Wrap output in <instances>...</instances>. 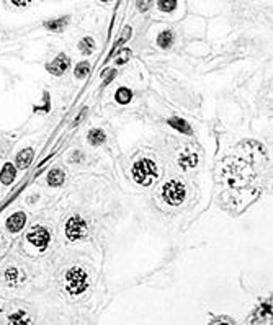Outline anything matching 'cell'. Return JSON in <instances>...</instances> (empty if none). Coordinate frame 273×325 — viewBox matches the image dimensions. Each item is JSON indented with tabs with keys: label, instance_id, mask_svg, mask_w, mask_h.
Here are the masks:
<instances>
[{
	"label": "cell",
	"instance_id": "obj_4",
	"mask_svg": "<svg viewBox=\"0 0 273 325\" xmlns=\"http://www.w3.org/2000/svg\"><path fill=\"white\" fill-rule=\"evenodd\" d=\"M64 232H65V237H67L70 242H77V240L85 239L87 234H88L87 221L84 219L82 216H79V214L69 217L67 222H65Z\"/></svg>",
	"mask_w": 273,
	"mask_h": 325
},
{
	"label": "cell",
	"instance_id": "obj_17",
	"mask_svg": "<svg viewBox=\"0 0 273 325\" xmlns=\"http://www.w3.org/2000/svg\"><path fill=\"white\" fill-rule=\"evenodd\" d=\"M178 7V0H157V8L164 13L175 12Z\"/></svg>",
	"mask_w": 273,
	"mask_h": 325
},
{
	"label": "cell",
	"instance_id": "obj_22",
	"mask_svg": "<svg viewBox=\"0 0 273 325\" xmlns=\"http://www.w3.org/2000/svg\"><path fill=\"white\" fill-rule=\"evenodd\" d=\"M103 76H106V77H105V80H103V83H102V87L105 88V87L108 85V83H110V82L113 80V78H115V76H116V69H110V71L105 72V74H103Z\"/></svg>",
	"mask_w": 273,
	"mask_h": 325
},
{
	"label": "cell",
	"instance_id": "obj_1",
	"mask_svg": "<svg viewBox=\"0 0 273 325\" xmlns=\"http://www.w3.org/2000/svg\"><path fill=\"white\" fill-rule=\"evenodd\" d=\"M131 175H133L134 182L141 187H150L159 178L157 164L152 159L143 157V159L134 162L133 169H131Z\"/></svg>",
	"mask_w": 273,
	"mask_h": 325
},
{
	"label": "cell",
	"instance_id": "obj_7",
	"mask_svg": "<svg viewBox=\"0 0 273 325\" xmlns=\"http://www.w3.org/2000/svg\"><path fill=\"white\" fill-rule=\"evenodd\" d=\"M26 224V214L23 211H17L7 219V229L10 234H18Z\"/></svg>",
	"mask_w": 273,
	"mask_h": 325
},
{
	"label": "cell",
	"instance_id": "obj_9",
	"mask_svg": "<svg viewBox=\"0 0 273 325\" xmlns=\"http://www.w3.org/2000/svg\"><path fill=\"white\" fill-rule=\"evenodd\" d=\"M15 178H17V167L10 164V162H7V164L2 167V172H0V182L8 187V185L15 182Z\"/></svg>",
	"mask_w": 273,
	"mask_h": 325
},
{
	"label": "cell",
	"instance_id": "obj_23",
	"mask_svg": "<svg viewBox=\"0 0 273 325\" xmlns=\"http://www.w3.org/2000/svg\"><path fill=\"white\" fill-rule=\"evenodd\" d=\"M87 113H88V108H84V110L81 111V113H79V115H77V118H75V119H74V123H72V126H74V128H77V126H79V124H81V123L84 121V118H85V115H87Z\"/></svg>",
	"mask_w": 273,
	"mask_h": 325
},
{
	"label": "cell",
	"instance_id": "obj_13",
	"mask_svg": "<svg viewBox=\"0 0 273 325\" xmlns=\"http://www.w3.org/2000/svg\"><path fill=\"white\" fill-rule=\"evenodd\" d=\"M173 41H175V36H173V31L172 30H164L161 33L157 35V46L161 49H170Z\"/></svg>",
	"mask_w": 273,
	"mask_h": 325
},
{
	"label": "cell",
	"instance_id": "obj_2",
	"mask_svg": "<svg viewBox=\"0 0 273 325\" xmlns=\"http://www.w3.org/2000/svg\"><path fill=\"white\" fill-rule=\"evenodd\" d=\"M88 285V275L82 267H72L69 268L64 278V287L70 296H81L87 291Z\"/></svg>",
	"mask_w": 273,
	"mask_h": 325
},
{
	"label": "cell",
	"instance_id": "obj_24",
	"mask_svg": "<svg viewBox=\"0 0 273 325\" xmlns=\"http://www.w3.org/2000/svg\"><path fill=\"white\" fill-rule=\"evenodd\" d=\"M149 5H150L149 0H138V8H139V12H147Z\"/></svg>",
	"mask_w": 273,
	"mask_h": 325
},
{
	"label": "cell",
	"instance_id": "obj_19",
	"mask_svg": "<svg viewBox=\"0 0 273 325\" xmlns=\"http://www.w3.org/2000/svg\"><path fill=\"white\" fill-rule=\"evenodd\" d=\"M90 74V64L87 61H81L77 66L74 67V76L75 78H85Z\"/></svg>",
	"mask_w": 273,
	"mask_h": 325
},
{
	"label": "cell",
	"instance_id": "obj_27",
	"mask_svg": "<svg viewBox=\"0 0 273 325\" xmlns=\"http://www.w3.org/2000/svg\"><path fill=\"white\" fill-rule=\"evenodd\" d=\"M102 2H110V0H102Z\"/></svg>",
	"mask_w": 273,
	"mask_h": 325
},
{
	"label": "cell",
	"instance_id": "obj_11",
	"mask_svg": "<svg viewBox=\"0 0 273 325\" xmlns=\"http://www.w3.org/2000/svg\"><path fill=\"white\" fill-rule=\"evenodd\" d=\"M167 123H168V126L173 128V129H175V131H178V133L187 134V136L193 134L191 126H190V124H188V121H185L183 118H168Z\"/></svg>",
	"mask_w": 273,
	"mask_h": 325
},
{
	"label": "cell",
	"instance_id": "obj_14",
	"mask_svg": "<svg viewBox=\"0 0 273 325\" xmlns=\"http://www.w3.org/2000/svg\"><path fill=\"white\" fill-rule=\"evenodd\" d=\"M87 139H88V142H90L92 146L97 147V146H102V144L106 141V134H105V131H103V129L93 128V129H90V131H88Z\"/></svg>",
	"mask_w": 273,
	"mask_h": 325
},
{
	"label": "cell",
	"instance_id": "obj_10",
	"mask_svg": "<svg viewBox=\"0 0 273 325\" xmlns=\"http://www.w3.org/2000/svg\"><path fill=\"white\" fill-rule=\"evenodd\" d=\"M69 15L65 17H61V18H54V20H49V21H44V28L49 31H53V33H61V31H64L65 28L69 25Z\"/></svg>",
	"mask_w": 273,
	"mask_h": 325
},
{
	"label": "cell",
	"instance_id": "obj_26",
	"mask_svg": "<svg viewBox=\"0 0 273 325\" xmlns=\"http://www.w3.org/2000/svg\"><path fill=\"white\" fill-rule=\"evenodd\" d=\"M81 162L82 160V152H75V154H72V162Z\"/></svg>",
	"mask_w": 273,
	"mask_h": 325
},
{
	"label": "cell",
	"instance_id": "obj_18",
	"mask_svg": "<svg viewBox=\"0 0 273 325\" xmlns=\"http://www.w3.org/2000/svg\"><path fill=\"white\" fill-rule=\"evenodd\" d=\"M21 275H23V271L18 270L17 267H10V268H7L5 270V280L8 283H12V285H17L18 281L23 280Z\"/></svg>",
	"mask_w": 273,
	"mask_h": 325
},
{
	"label": "cell",
	"instance_id": "obj_6",
	"mask_svg": "<svg viewBox=\"0 0 273 325\" xmlns=\"http://www.w3.org/2000/svg\"><path fill=\"white\" fill-rule=\"evenodd\" d=\"M69 67H70L69 56L64 54V53H61V54L56 56V57L48 64V66H46V71H48L51 76L61 77V76H64V74L69 71Z\"/></svg>",
	"mask_w": 273,
	"mask_h": 325
},
{
	"label": "cell",
	"instance_id": "obj_16",
	"mask_svg": "<svg viewBox=\"0 0 273 325\" xmlns=\"http://www.w3.org/2000/svg\"><path fill=\"white\" fill-rule=\"evenodd\" d=\"M79 51H81L82 54H92L93 51H95V39L92 38V36H85V38L81 39V43H79Z\"/></svg>",
	"mask_w": 273,
	"mask_h": 325
},
{
	"label": "cell",
	"instance_id": "obj_25",
	"mask_svg": "<svg viewBox=\"0 0 273 325\" xmlns=\"http://www.w3.org/2000/svg\"><path fill=\"white\" fill-rule=\"evenodd\" d=\"M10 3L15 7H26L31 3V0H10Z\"/></svg>",
	"mask_w": 273,
	"mask_h": 325
},
{
	"label": "cell",
	"instance_id": "obj_15",
	"mask_svg": "<svg viewBox=\"0 0 273 325\" xmlns=\"http://www.w3.org/2000/svg\"><path fill=\"white\" fill-rule=\"evenodd\" d=\"M131 100H133V92H131V88L120 87L118 90L115 92V101L118 105H128Z\"/></svg>",
	"mask_w": 273,
	"mask_h": 325
},
{
	"label": "cell",
	"instance_id": "obj_20",
	"mask_svg": "<svg viewBox=\"0 0 273 325\" xmlns=\"http://www.w3.org/2000/svg\"><path fill=\"white\" fill-rule=\"evenodd\" d=\"M131 33H133V28H131V26H126V28H125V31H123V35L120 36L118 43H116V44H115V46H113V48H111V53H113V51H115L116 48H118V46H121V44H123V43H126V41H128V39L131 38ZM110 57H111V54L108 56V59H110Z\"/></svg>",
	"mask_w": 273,
	"mask_h": 325
},
{
	"label": "cell",
	"instance_id": "obj_21",
	"mask_svg": "<svg viewBox=\"0 0 273 325\" xmlns=\"http://www.w3.org/2000/svg\"><path fill=\"white\" fill-rule=\"evenodd\" d=\"M120 53H121V57H118L115 61L116 66H123V64L128 62L131 57V49H123V51H120Z\"/></svg>",
	"mask_w": 273,
	"mask_h": 325
},
{
	"label": "cell",
	"instance_id": "obj_5",
	"mask_svg": "<svg viewBox=\"0 0 273 325\" xmlns=\"http://www.w3.org/2000/svg\"><path fill=\"white\" fill-rule=\"evenodd\" d=\"M26 239H28V242L33 245V247H36L40 250H44V249H48V245L51 242V232H49V229H46L44 226L36 224V226H33L30 230H28Z\"/></svg>",
	"mask_w": 273,
	"mask_h": 325
},
{
	"label": "cell",
	"instance_id": "obj_12",
	"mask_svg": "<svg viewBox=\"0 0 273 325\" xmlns=\"http://www.w3.org/2000/svg\"><path fill=\"white\" fill-rule=\"evenodd\" d=\"M64 180H65L64 170H61V169H51L48 176H46V182H48L49 187H53V188L61 187V185L64 183Z\"/></svg>",
	"mask_w": 273,
	"mask_h": 325
},
{
	"label": "cell",
	"instance_id": "obj_3",
	"mask_svg": "<svg viewBox=\"0 0 273 325\" xmlns=\"http://www.w3.org/2000/svg\"><path fill=\"white\" fill-rule=\"evenodd\" d=\"M162 198L168 206H180L187 198V187L180 180H170L162 185Z\"/></svg>",
	"mask_w": 273,
	"mask_h": 325
},
{
	"label": "cell",
	"instance_id": "obj_8",
	"mask_svg": "<svg viewBox=\"0 0 273 325\" xmlns=\"http://www.w3.org/2000/svg\"><path fill=\"white\" fill-rule=\"evenodd\" d=\"M35 159V149L33 147H25L17 154L15 157V167L17 170H25L30 167V164Z\"/></svg>",
	"mask_w": 273,
	"mask_h": 325
}]
</instances>
